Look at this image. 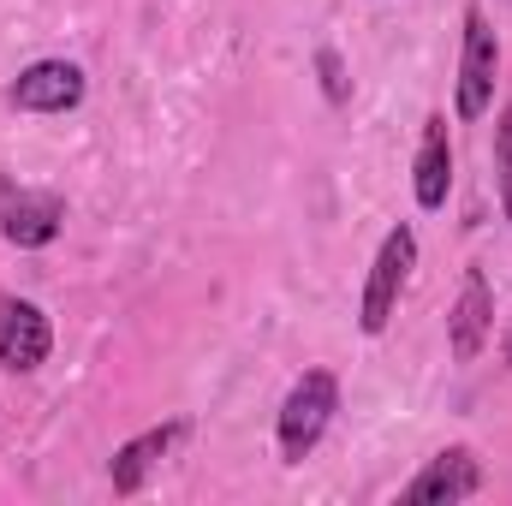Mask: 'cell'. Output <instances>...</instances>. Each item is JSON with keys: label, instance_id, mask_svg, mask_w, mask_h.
Listing matches in <instances>:
<instances>
[{"label": "cell", "instance_id": "6da1fadb", "mask_svg": "<svg viewBox=\"0 0 512 506\" xmlns=\"http://www.w3.org/2000/svg\"><path fill=\"white\" fill-rule=\"evenodd\" d=\"M334 411H340V381H334V370H304V376L286 387V399H280V423H274L280 459L286 465H304L316 453V441L328 435Z\"/></svg>", "mask_w": 512, "mask_h": 506}, {"label": "cell", "instance_id": "7a4b0ae2", "mask_svg": "<svg viewBox=\"0 0 512 506\" xmlns=\"http://www.w3.org/2000/svg\"><path fill=\"white\" fill-rule=\"evenodd\" d=\"M411 268H417V233L399 221L382 239V251L370 262V280H364V304H358V328H364V334H387V322H393V310H399V298H405Z\"/></svg>", "mask_w": 512, "mask_h": 506}, {"label": "cell", "instance_id": "3957f363", "mask_svg": "<svg viewBox=\"0 0 512 506\" xmlns=\"http://www.w3.org/2000/svg\"><path fill=\"white\" fill-rule=\"evenodd\" d=\"M495 78H501V42L495 24L483 18V6H465V42H459V120H483L495 102Z\"/></svg>", "mask_w": 512, "mask_h": 506}, {"label": "cell", "instance_id": "277c9868", "mask_svg": "<svg viewBox=\"0 0 512 506\" xmlns=\"http://www.w3.org/2000/svg\"><path fill=\"white\" fill-rule=\"evenodd\" d=\"M48 352H54V328H48L42 304H30L18 292H0V364L30 376V370L48 364Z\"/></svg>", "mask_w": 512, "mask_h": 506}, {"label": "cell", "instance_id": "5b68a950", "mask_svg": "<svg viewBox=\"0 0 512 506\" xmlns=\"http://www.w3.org/2000/svg\"><path fill=\"white\" fill-rule=\"evenodd\" d=\"M471 495H483V465H477L471 447H447V453H435V459L405 483L399 501H411V506H459V501H471Z\"/></svg>", "mask_w": 512, "mask_h": 506}, {"label": "cell", "instance_id": "8992f818", "mask_svg": "<svg viewBox=\"0 0 512 506\" xmlns=\"http://www.w3.org/2000/svg\"><path fill=\"white\" fill-rule=\"evenodd\" d=\"M489 334H495V292H489V274H483V268H465L459 298H453V310H447V346H453L459 364H477L483 346H489Z\"/></svg>", "mask_w": 512, "mask_h": 506}, {"label": "cell", "instance_id": "52a82bcc", "mask_svg": "<svg viewBox=\"0 0 512 506\" xmlns=\"http://www.w3.org/2000/svg\"><path fill=\"white\" fill-rule=\"evenodd\" d=\"M6 102H12L18 114H66V108L84 102V72H78L72 60H36V66H24V72L12 78Z\"/></svg>", "mask_w": 512, "mask_h": 506}, {"label": "cell", "instance_id": "ba28073f", "mask_svg": "<svg viewBox=\"0 0 512 506\" xmlns=\"http://www.w3.org/2000/svg\"><path fill=\"white\" fill-rule=\"evenodd\" d=\"M60 221H66V203L54 191H0V233H6V245L42 251V245H54Z\"/></svg>", "mask_w": 512, "mask_h": 506}, {"label": "cell", "instance_id": "9c48e42d", "mask_svg": "<svg viewBox=\"0 0 512 506\" xmlns=\"http://www.w3.org/2000/svg\"><path fill=\"white\" fill-rule=\"evenodd\" d=\"M185 441V417H173V423H155V429H143V435H131L126 447L114 453V465H108V483H114V495H137L143 483H149V471L173 453Z\"/></svg>", "mask_w": 512, "mask_h": 506}, {"label": "cell", "instance_id": "30bf717a", "mask_svg": "<svg viewBox=\"0 0 512 506\" xmlns=\"http://www.w3.org/2000/svg\"><path fill=\"white\" fill-rule=\"evenodd\" d=\"M411 191H417V209H447V191H453L447 114H429L423 120V143H417V161H411Z\"/></svg>", "mask_w": 512, "mask_h": 506}, {"label": "cell", "instance_id": "8fae6325", "mask_svg": "<svg viewBox=\"0 0 512 506\" xmlns=\"http://www.w3.org/2000/svg\"><path fill=\"white\" fill-rule=\"evenodd\" d=\"M495 173H501V209L512 221V102L501 108V126H495Z\"/></svg>", "mask_w": 512, "mask_h": 506}, {"label": "cell", "instance_id": "7c38bea8", "mask_svg": "<svg viewBox=\"0 0 512 506\" xmlns=\"http://www.w3.org/2000/svg\"><path fill=\"white\" fill-rule=\"evenodd\" d=\"M316 72H322V90H328V102L340 108V102H346V72H340V54H334V48H316Z\"/></svg>", "mask_w": 512, "mask_h": 506}, {"label": "cell", "instance_id": "4fadbf2b", "mask_svg": "<svg viewBox=\"0 0 512 506\" xmlns=\"http://www.w3.org/2000/svg\"><path fill=\"white\" fill-rule=\"evenodd\" d=\"M501 358H507V364H512V328H507V340H501Z\"/></svg>", "mask_w": 512, "mask_h": 506}]
</instances>
